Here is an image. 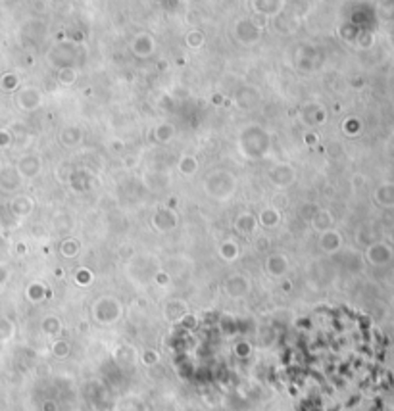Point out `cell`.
I'll list each match as a JSON object with an SVG mask.
<instances>
[{
	"instance_id": "cell-1",
	"label": "cell",
	"mask_w": 394,
	"mask_h": 411,
	"mask_svg": "<svg viewBox=\"0 0 394 411\" xmlns=\"http://www.w3.org/2000/svg\"><path fill=\"white\" fill-rule=\"evenodd\" d=\"M206 194L216 200H227L233 196L236 189V179L229 171H216L210 173L204 181Z\"/></svg>"
},
{
	"instance_id": "cell-2",
	"label": "cell",
	"mask_w": 394,
	"mask_h": 411,
	"mask_svg": "<svg viewBox=\"0 0 394 411\" xmlns=\"http://www.w3.org/2000/svg\"><path fill=\"white\" fill-rule=\"evenodd\" d=\"M296 179V171L290 163H275L271 169H269V181L271 185L279 187V189H284L288 185H292Z\"/></svg>"
},
{
	"instance_id": "cell-3",
	"label": "cell",
	"mask_w": 394,
	"mask_h": 411,
	"mask_svg": "<svg viewBox=\"0 0 394 411\" xmlns=\"http://www.w3.org/2000/svg\"><path fill=\"white\" fill-rule=\"evenodd\" d=\"M17 104H19L23 110H37V108L43 104V95H41V91H37V89H33V87L23 89V91L17 95Z\"/></svg>"
},
{
	"instance_id": "cell-4",
	"label": "cell",
	"mask_w": 394,
	"mask_h": 411,
	"mask_svg": "<svg viewBox=\"0 0 394 411\" xmlns=\"http://www.w3.org/2000/svg\"><path fill=\"white\" fill-rule=\"evenodd\" d=\"M19 171L25 175V177H35V175L41 171V161H39V158H33V156L23 158L19 161Z\"/></svg>"
},
{
	"instance_id": "cell-5",
	"label": "cell",
	"mask_w": 394,
	"mask_h": 411,
	"mask_svg": "<svg viewBox=\"0 0 394 411\" xmlns=\"http://www.w3.org/2000/svg\"><path fill=\"white\" fill-rule=\"evenodd\" d=\"M198 169V161L192 158V156H183L181 161H179V171L185 175V177H190Z\"/></svg>"
},
{
	"instance_id": "cell-6",
	"label": "cell",
	"mask_w": 394,
	"mask_h": 411,
	"mask_svg": "<svg viewBox=\"0 0 394 411\" xmlns=\"http://www.w3.org/2000/svg\"><path fill=\"white\" fill-rule=\"evenodd\" d=\"M156 131H158V141H160V143H164V139L169 141V137L173 135V127L171 125H162V127H158Z\"/></svg>"
}]
</instances>
